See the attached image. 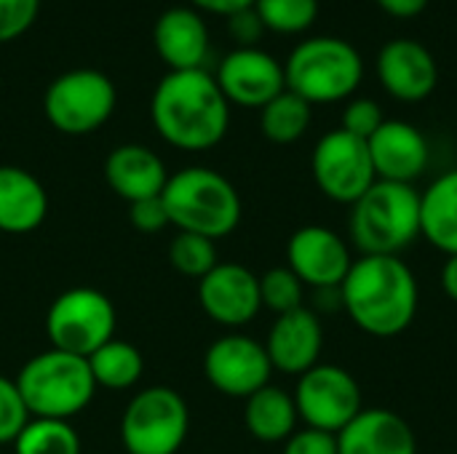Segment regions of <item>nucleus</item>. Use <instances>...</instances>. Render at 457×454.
I'll return each instance as SVG.
<instances>
[{"mask_svg":"<svg viewBox=\"0 0 457 454\" xmlns=\"http://www.w3.org/2000/svg\"><path fill=\"white\" fill-rule=\"evenodd\" d=\"M150 118L163 142L185 153L217 147L230 128V102L212 72H166L150 99Z\"/></svg>","mask_w":457,"mask_h":454,"instance_id":"1","label":"nucleus"},{"mask_svg":"<svg viewBox=\"0 0 457 454\" xmlns=\"http://www.w3.org/2000/svg\"><path fill=\"white\" fill-rule=\"evenodd\" d=\"M0 454H3V452H0Z\"/></svg>","mask_w":457,"mask_h":454,"instance_id":"40","label":"nucleus"},{"mask_svg":"<svg viewBox=\"0 0 457 454\" xmlns=\"http://www.w3.org/2000/svg\"><path fill=\"white\" fill-rule=\"evenodd\" d=\"M40 0H0V43L21 37L37 19Z\"/></svg>","mask_w":457,"mask_h":454,"instance_id":"33","label":"nucleus"},{"mask_svg":"<svg viewBox=\"0 0 457 454\" xmlns=\"http://www.w3.org/2000/svg\"><path fill=\"white\" fill-rule=\"evenodd\" d=\"M29 417L72 420L99 391L88 361L56 348H48L21 364L13 377Z\"/></svg>","mask_w":457,"mask_h":454,"instance_id":"6","label":"nucleus"},{"mask_svg":"<svg viewBox=\"0 0 457 454\" xmlns=\"http://www.w3.org/2000/svg\"><path fill=\"white\" fill-rule=\"evenodd\" d=\"M153 45L171 70H201L209 54V27L193 5L166 8L153 29Z\"/></svg>","mask_w":457,"mask_h":454,"instance_id":"19","label":"nucleus"},{"mask_svg":"<svg viewBox=\"0 0 457 454\" xmlns=\"http://www.w3.org/2000/svg\"><path fill=\"white\" fill-rule=\"evenodd\" d=\"M214 80L230 104L249 110H262L270 99L287 91L284 64L257 45L233 48L220 62Z\"/></svg>","mask_w":457,"mask_h":454,"instance_id":"15","label":"nucleus"},{"mask_svg":"<svg viewBox=\"0 0 457 454\" xmlns=\"http://www.w3.org/2000/svg\"><path fill=\"white\" fill-rule=\"evenodd\" d=\"M281 454H337V436L316 428H297L284 442Z\"/></svg>","mask_w":457,"mask_h":454,"instance_id":"34","label":"nucleus"},{"mask_svg":"<svg viewBox=\"0 0 457 454\" xmlns=\"http://www.w3.org/2000/svg\"><path fill=\"white\" fill-rule=\"evenodd\" d=\"M300 415L289 391L278 385H265L246 399L244 425L252 439L262 444H284L297 431Z\"/></svg>","mask_w":457,"mask_h":454,"instance_id":"24","label":"nucleus"},{"mask_svg":"<svg viewBox=\"0 0 457 454\" xmlns=\"http://www.w3.org/2000/svg\"><path fill=\"white\" fill-rule=\"evenodd\" d=\"M353 265V249L345 235L327 225H305L287 241V268L313 292L340 289Z\"/></svg>","mask_w":457,"mask_h":454,"instance_id":"13","label":"nucleus"},{"mask_svg":"<svg viewBox=\"0 0 457 454\" xmlns=\"http://www.w3.org/2000/svg\"><path fill=\"white\" fill-rule=\"evenodd\" d=\"M86 361H88L96 388H107L115 393L134 388L145 372V359H142L139 348L126 340H115V337L110 343H104L102 348H96Z\"/></svg>","mask_w":457,"mask_h":454,"instance_id":"25","label":"nucleus"},{"mask_svg":"<svg viewBox=\"0 0 457 454\" xmlns=\"http://www.w3.org/2000/svg\"><path fill=\"white\" fill-rule=\"evenodd\" d=\"M313 120V104L303 96L292 94L289 88L281 91L260 110V131L273 144H295L305 136Z\"/></svg>","mask_w":457,"mask_h":454,"instance_id":"26","label":"nucleus"},{"mask_svg":"<svg viewBox=\"0 0 457 454\" xmlns=\"http://www.w3.org/2000/svg\"><path fill=\"white\" fill-rule=\"evenodd\" d=\"M394 19H415L426 11L428 0H375Z\"/></svg>","mask_w":457,"mask_h":454,"instance_id":"37","label":"nucleus"},{"mask_svg":"<svg viewBox=\"0 0 457 454\" xmlns=\"http://www.w3.org/2000/svg\"><path fill=\"white\" fill-rule=\"evenodd\" d=\"M337 454H418V439L404 417L372 407L337 433Z\"/></svg>","mask_w":457,"mask_h":454,"instance_id":"21","label":"nucleus"},{"mask_svg":"<svg viewBox=\"0 0 457 454\" xmlns=\"http://www.w3.org/2000/svg\"><path fill=\"white\" fill-rule=\"evenodd\" d=\"M13 454H80V436L70 420L29 417L13 439Z\"/></svg>","mask_w":457,"mask_h":454,"instance_id":"27","label":"nucleus"},{"mask_svg":"<svg viewBox=\"0 0 457 454\" xmlns=\"http://www.w3.org/2000/svg\"><path fill=\"white\" fill-rule=\"evenodd\" d=\"M295 407L305 428L340 433L361 409L364 396L359 380L340 364H316L297 377L292 391Z\"/></svg>","mask_w":457,"mask_h":454,"instance_id":"10","label":"nucleus"},{"mask_svg":"<svg viewBox=\"0 0 457 454\" xmlns=\"http://www.w3.org/2000/svg\"><path fill=\"white\" fill-rule=\"evenodd\" d=\"M129 219L139 233H161L169 225V214H166L161 195L129 203Z\"/></svg>","mask_w":457,"mask_h":454,"instance_id":"35","label":"nucleus"},{"mask_svg":"<svg viewBox=\"0 0 457 454\" xmlns=\"http://www.w3.org/2000/svg\"><path fill=\"white\" fill-rule=\"evenodd\" d=\"M442 289H445V294L457 305V254L447 257V262L442 268Z\"/></svg>","mask_w":457,"mask_h":454,"instance_id":"39","label":"nucleus"},{"mask_svg":"<svg viewBox=\"0 0 457 454\" xmlns=\"http://www.w3.org/2000/svg\"><path fill=\"white\" fill-rule=\"evenodd\" d=\"M169 262L179 276L201 281L220 262L217 241L195 235V233H179L177 230V235L169 244Z\"/></svg>","mask_w":457,"mask_h":454,"instance_id":"28","label":"nucleus"},{"mask_svg":"<svg viewBox=\"0 0 457 454\" xmlns=\"http://www.w3.org/2000/svg\"><path fill=\"white\" fill-rule=\"evenodd\" d=\"M161 201L169 225L179 233H195L212 241L230 235L244 214L236 185L209 166H187L169 174Z\"/></svg>","mask_w":457,"mask_h":454,"instance_id":"4","label":"nucleus"},{"mask_svg":"<svg viewBox=\"0 0 457 454\" xmlns=\"http://www.w3.org/2000/svg\"><path fill=\"white\" fill-rule=\"evenodd\" d=\"M260 300L262 308H268L276 316L292 313L297 308H305V284L287 265L270 268L260 276Z\"/></svg>","mask_w":457,"mask_h":454,"instance_id":"30","label":"nucleus"},{"mask_svg":"<svg viewBox=\"0 0 457 454\" xmlns=\"http://www.w3.org/2000/svg\"><path fill=\"white\" fill-rule=\"evenodd\" d=\"M187 401L166 385L139 391L120 417V444L129 454H177L187 442Z\"/></svg>","mask_w":457,"mask_h":454,"instance_id":"7","label":"nucleus"},{"mask_svg":"<svg viewBox=\"0 0 457 454\" xmlns=\"http://www.w3.org/2000/svg\"><path fill=\"white\" fill-rule=\"evenodd\" d=\"M340 308L370 337L407 332L420 308V286L402 257H356L340 284Z\"/></svg>","mask_w":457,"mask_h":454,"instance_id":"2","label":"nucleus"},{"mask_svg":"<svg viewBox=\"0 0 457 454\" xmlns=\"http://www.w3.org/2000/svg\"><path fill=\"white\" fill-rule=\"evenodd\" d=\"M29 412L21 401V393L11 377L0 375V447L13 444V439L27 425Z\"/></svg>","mask_w":457,"mask_h":454,"instance_id":"31","label":"nucleus"},{"mask_svg":"<svg viewBox=\"0 0 457 454\" xmlns=\"http://www.w3.org/2000/svg\"><path fill=\"white\" fill-rule=\"evenodd\" d=\"M378 80L388 96L415 104L439 86L436 56L412 37H394L378 54Z\"/></svg>","mask_w":457,"mask_h":454,"instance_id":"16","label":"nucleus"},{"mask_svg":"<svg viewBox=\"0 0 457 454\" xmlns=\"http://www.w3.org/2000/svg\"><path fill=\"white\" fill-rule=\"evenodd\" d=\"M383 107L370 99V96H353L345 102V110H343V131L359 136V139H370L380 126H383Z\"/></svg>","mask_w":457,"mask_h":454,"instance_id":"32","label":"nucleus"},{"mask_svg":"<svg viewBox=\"0 0 457 454\" xmlns=\"http://www.w3.org/2000/svg\"><path fill=\"white\" fill-rule=\"evenodd\" d=\"M284 78L287 88L308 104H332L356 94L364 80V59L345 37L313 35L292 48Z\"/></svg>","mask_w":457,"mask_h":454,"instance_id":"5","label":"nucleus"},{"mask_svg":"<svg viewBox=\"0 0 457 454\" xmlns=\"http://www.w3.org/2000/svg\"><path fill=\"white\" fill-rule=\"evenodd\" d=\"M104 182L126 203L158 198L169 182L166 163L145 144H118L104 158Z\"/></svg>","mask_w":457,"mask_h":454,"instance_id":"20","label":"nucleus"},{"mask_svg":"<svg viewBox=\"0 0 457 454\" xmlns=\"http://www.w3.org/2000/svg\"><path fill=\"white\" fill-rule=\"evenodd\" d=\"M367 147L378 179L386 182L415 185L431 163L426 134L407 120H383V126L367 139Z\"/></svg>","mask_w":457,"mask_h":454,"instance_id":"17","label":"nucleus"},{"mask_svg":"<svg viewBox=\"0 0 457 454\" xmlns=\"http://www.w3.org/2000/svg\"><path fill=\"white\" fill-rule=\"evenodd\" d=\"M273 364L268 359L265 343L241 334L228 332L217 337L206 353H204V377L206 383L230 399H249L260 388L270 385Z\"/></svg>","mask_w":457,"mask_h":454,"instance_id":"12","label":"nucleus"},{"mask_svg":"<svg viewBox=\"0 0 457 454\" xmlns=\"http://www.w3.org/2000/svg\"><path fill=\"white\" fill-rule=\"evenodd\" d=\"M420 238V190L378 179L348 214V244L359 257H402Z\"/></svg>","mask_w":457,"mask_h":454,"instance_id":"3","label":"nucleus"},{"mask_svg":"<svg viewBox=\"0 0 457 454\" xmlns=\"http://www.w3.org/2000/svg\"><path fill=\"white\" fill-rule=\"evenodd\" d=\"M198 302L214 324L236 332L252 324L262 310L260 276L238 262H217V268L198 281Z\"/></svg>","mask_w":457,"mask_h":454,"instance_id":"14","label":"nucleus"},{"mask_svg":"<svg viewBox=\"0 0 457 454\" xmlns=\"http://www.w3.org/2000/svg\"><path fill=\"white\" fill-rule=\"evenodd\" d=\"M228 29H230L233 40L238 43V48H252L262 37L265 24H262V19L257 16V11L252 5L246 11H238V13L228 16Z\"/></svg>","mask_w":457,"mask_h":454,"instance_id":"36","label":"nucleus"},{"mask_svg":"<svg viewBox=\"0 0 457 454\" xmlns=\"http://www.w3.org/2000/svg\"><path fill=\"white\" fill-rule=\"evenodd\" d=\"M118 104L112 80L99 70H70L51 80L43 96L48 123L67 136H86L102 128Z\"/></svg>","mask_w":457,"mask_h":454,"instance_id":"8","label":"nucleus"},{"mask_svg":"<svg viewBox=\"0 0 457 454\" xmlns=\"http://www.w3.org/2000/svg\"><path fill=\"white\" fill-rule=\"evenodd\" d=\"M265 351L273 372L281 375L300 377L311 367H316L324 351V326L316 310L297 308L292 313L276 316L265 337Z\"/></svg>","mask_w":457,"mask_h":454,"instance_id":"18","label":"nucleus"},{"mask_svg":"<svg viewBox=\"0 0 457 454\" xmlns=\"http://www.w3.org/2000/svg\"><path fill=\"white\" fill-rule=\"evenodd\" d=\"M195 11H209L220 16H233L238 11H246L254 5V0H190Z\"/></svg>","mask_w":457,"mask_h":454,"instance_id":"38","label":"nucleus"},{"mask_svg":"<svg viewBox=\"0 0 457 454\" xmlns=\"http://www.w3.org/2000/svg\"><path fill=\"white\" fill-rule=\"evenodd\" d=\"M254 11L265 29L281 35H297L316 24L319 0H254Z\"/></svg>","mask_w":457,"mask_h":454,"instance_id":"29","label":"nucleus"},{"mask_svg":"<svg viewBox=\"0 0 457 454\" xmlns=\"http://www.w3.org/2000/svg\"><path fill=\"white\" fill-rule=\"evenodd\" d=\"M420 238L445 257L457 254V169L439 174L420 193Z\"/></svg>","mask_w":457,"mask_h":454,"instance_id":"23","label":"nucleus"},{"mask_svg":"<svg viewBox=\"0 0 457 454\" xmlns=\"http://www.w3.org/2000/svg\"><path fill=\"white\" fill-rule=\"evenodd\" d=\"M48 214L43 182L19 166H0V233L24 235L37 230Z\"/></svg>","mask_w":457,"mask_h":454,"instance_id":"22","label":"nucleus"},{"mask_svg":"<svg viewBox=\"0 0 457 454\" xmlns=\"http://www.w3.org/2000/svg\"><path fill=\"white\" fill-rule=\"evenodd\" d=\"M118 313L112 300L91 286L62 292L46 313V334L51 348L88 359L96 348L115 337Z\"/></svg>","mask_w":457,"mask_h":454,"instance_id":"9","label":"nucleus"},{"mask_svg":"<svg viewBox=\"0 0 457 454\" xmlns=\"http://www.w3.org/2000/svg\"><path fill=\"white\" fill-rule=\"evenodd\" d=\"M311 174L321 195L343 206H353L378 182L367 139L343 128L327 131L316 142L311 153Z\"/></svg>","mask_w":457,"mask_h":454,"instance_id":"11","label":"nucleus"}]
</instances>
